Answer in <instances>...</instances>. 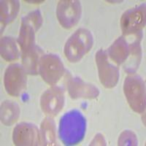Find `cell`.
I'll use <instances>...</instances> for the list:
<instances>
[{"instance_id": "cell-18", "label": "cell", "mask_w": 146, "mask_h": 146, "mask_svg": "<svg viewBox=\"0 0 146 146\" xmlns=\"http://www.w3.org/2000/svg\"><path fill=\"white\" fill-rule=\"evenodd\" d=\"M20 10V3L17 0H4L1 1L0 19L2 25H8L16 18Z\"/></svg>"}, {"instance_id": "cell-1", "label": "cell", "mask_w": 146, "mask_h": 146, "mask_svg": "<svg viewBox=\"0 0 146 146\" xmlns=\"http://www.w3.org/2000/svg\"><path fill=\"white\" fill-rule=\"evenodd\" d=\"M86 119L78 110H72L61 118L58 137L65 145H75L84 138Z\"/></svg>"}, {"instance_id": "cell-15", "label": "cell", "mask_w": 146, "mask_h": 146, "mask_svg": "<svg viewBox=\"0 0 146 146\" xmlns=\"http://www.w3.org/2000/svg\"><path fill=\"white\" fill-rule=\"evenodd\" d=\"M143 34L133 36V40L131 41V52L129 57L126 62L123 64L124 71L128 73L136 72L142 59V48L141 40L143 39Z\"/></svg>"}, {"instance_id": "cell-5", "label": "cell", "mask_w": 146, "mask_h": 146, "mask_svg": "<svg viewBox=\"0 0 146 146\" xmlns=\"http://www.w3.org/2000/svg\"><path fill=\"white\" fill-rule=\"evenodd\" d=\"M145 4L143 3L123 13L121 18V28L123 36H137L143 34L145 27Z\"/></svg>"}, {"instance_id": "cell-9", "label": "cell", "mask_w": 146, "mask_h": 146, "mask_svg": "<svg viewBox=\"0 0 146 146\" xmlns=\"http://www.w3.org/2000/svg\"><path fill=\"white\" fill-rule=\"evenodd\" d=\"M82 15V7L78 0L59 1L56 7V16L60 25L66 29L76 26Z\"/></svg>"}, {"instance_id": "cell-8", "label": "cell", "mask_w": 146, "mask_h": 146, "mask_svg": "<svg viewBox=\"0 0 146 146\" xmlns=\"http://www.w3.org/2000/svg\"><path fill=\"white\" fill-rule=\"evenodd\" d=\"M95 60L100 83L106 88H114L119 80V68L110 62L107 51L102 49L96 52Z\"/></svg>"}, {"instance_id": "cell-16", "label": "cell", "mask_w": 146, "mask_h": 146, "mask_svg": "<svg viewBox=\"0 0 146 146\" xmlns=\"http://www.w3.org/2000/svg\"><path fill=\"white\" fill-rule=\"evenodd\" d=\"M56 123L50 116L45 117L40 124V145L51 146L56 145Z\"/></svg>"}, {"instance_id": "cell-6", "label": "cell", "mask_w": 146, "mask_h": 146, "mask_svg": "<svg viewBox=\"0 0 146 146\" xmlns=\"http://www.w3.org/2000/svg\"><path fill=\"white\" fill-rule=\"evenodd\" d=\"M65 71L64 65L58 55L44 54L40 58L39 73L48 84H56L64 75Z\"/></svg>"}, {"instance_id": "cell-2", "label": "cell", "mask_w": 146, "mask_h": 146, "mask_svg": "<svg viewBox=\"0 0 146 146\" xmlns=\"http://www.w3.org/2000/svg\"><path fill=\"white\" fill-rule=\"evenodd\" d=\"M93 44L91 31L85 28L78 29L66 40L64 50L65 56L71 63H77L90 51Z\"/></svg>"}, {"instance_id": "cell-4", "label": "cell", "mask_w": 146, "mask_h": 146, "mask_svg": "<svg viewBox=\"0 0 146 146\" xmlns=\"http://www.w3.org/2000/svg\"><path fill=\"white\" fill-rule=\"evenodd\" d=\"M42 25V17L40 10L30 12L21 20L18 43L21 51L35 44V33Z\"/></svg>"}, {"instance_id": "cell-13", "label": "cell", "mask_w": 146, "mask_h": 146, "mask_svg": "<svg viewBox=\"0 0 146 146\" xmlns=\"http://www.w3.org/2000/svg\"><path fill=\"white\" fill-rule=\"evenodd\" d=\"M131 52V42L126 40V36H119L108 48L107 53L112 61L120 66L127 61Z\"/></svg>"}, {"instance_id": "cell-17", "label": "cell", "mask_w": 146, "mask_h": 146, "mask_svg": "<svg viewBox=\"0 0 146 146\" xmlns=\"http://www.w3.org/2000/svg\"><path fill=\"white\" fill-rule=\"evenodd\" d=\"M1 122L7 126H10L17 122L20 116V108L16 102L5 100L1 105Z\"/></svg>"}, {"instance_id": "cell-21", "label": "cell", "mask_w": 146, "mask_h": 146, "mask_svg": "<svg viewBox=\"0 0 146 146\" xmlns=\"http://www.w3.org/2000/svg\"><path fill=\"white\" fill-rule=\"evenodd\" d=\"M106 141L102 134H97L94 138L90 145H106Z\"/></svg>"}, {"instance_id": "cell-14", "label": "cell", "mask_w": 146, "mask_h": 146, "mask_svg": "<svg viewBox=\"0 0 146 146\" xmlns=\"http://www.w3.org/2000/svg\"><path fill=\"white\" fill-rule=\"evenodd\" d=\"M43 50L36 44L21 51L22 65L29 75H35L39 72V64Z\"/></svg>"}, {"instance_id": "cell-12", "label": "cell", "mask_w": 146, "mask_h": 146, "mask_svg": "<svg viewBox=\"0 0 146 146\" xmlns=\"http://www.w3.org/2000/svg\"><path fill=\"white\" fill-rule=\"evenodd\" d=\"M67 90L72 99H92L100 95V90L94 85L86 83L78 77H71L67 80Z\"/></svg>"}, {"instance_id": "cell-20", "label": "cell", "mask_w": 146, "mask_h": 146, "mask_svg": "<svg viewBox=\"0 0 146 146\" xmlns=\"http://www.w3.org/2000/svg\"><path fill=\"white\" fill-rule=\"evenodd\" d=\"M118 145H138V140L136 135L131 130H125L121 133L118 141Z\"/></svg>"}, {"instance_id": "cell-7", "label": "cell", "mask_w": 146, "mask_h": 146, "mask_svg": "<svg viewBox=\"0 0 146 146\" xmlns=\"http://www.w3.org/2000/svg\"><path fill=\"white\" fill-rule=\"evenodd\" d=\"M22 64L15 63L7 66L4 75V85L7 93L18 96L27 88V75Z\"/></svg>"}, {"instance_id": "cell-3", "label": "cell", "mask_w": 146, "mask_h": 146, "mask_svg": "<svg viewBox=\"0 0 146 146\" xmlns=\"http://www.w3.org/2000/svg\"><path fill=\"white\" fill-rule=\"evenodd\" d=\"M123 92L130 108L137 113L145 110V85L143 78L132 74L126 78L123 83Z\"/></svg>"}, {"instance_id": "cell-19", "label": "cell", "mask_w": 146, "mask_h": 146, "mask_svg": "<svg viewBox=\"0 0 146 146\" xmlns=\"http://www.w3.org/2000/svg\"><path fill=\"white\" fill-rule=\"evenodd\" d=\"M1 56L7 62H13L19 58L20 50L18 48L17 41L13 36H3L0 43Z\"/></svg>"}, {"instance_id": "cell-10", "label": "cell", "mask_w": 146, "mask_h": 146, "mask_svg": "<svg viewBox=\"0 0 146 146\" xmlns=\"http://www.w3.org/2000/svg\"><path fill=\"white\" fill-rule=\"evenodd\" d=\"M64 102V91L59 86L48 88L40 98L42 111L50 116H56L63 109Z\"/></svg>"}, {"instance_id": "cell-11", "label": "cell", "mask_w": 146, "mask_h": 146, "mask_svg": "<svg viewBox=\"0 0 146 146\" xmlns=\"http://www.w3.org/2000/svg\"><path fill=\"white\" fill-rule=\"evenodd\" d=\"M13 141L14 145L18 146L40 145V131L34 123L21 122L14 128Z\"/></svg>"}]
</instances>
